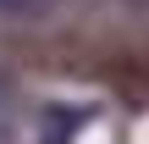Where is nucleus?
Wrapping results in <instances>:
<instances>
[{"mask_svg": "<svg viewBox=\"0 0 149 144\" xmlns=\"http://www.w3.org/2000/svg\"><path fill=\"white\" fill-rule=\"evenodd\" d=\"M138 6H149V0H138Z\"/></svg>", "mask_w": 149, "mask_h": 144, "instance_id": "nucleus-3", "label": "nucleus"}, {"mask_svg": "<svg viewBox=\"0 0 149 144\" xmlns=\"http://www.w3.org/2000/svg\"><path fill=\"white\" fill-rule=\"evenodd\" d=\"M28 6H39V0H0V11H28Z\"/></svg>", "mask_w": 149, "mask_h": 144, "instance_id": "nucleus-2", "label": "nucleus"}, {"mask_svg": "<svg viewBox=\"0 0 149 144\" xmlns=\"http://www.w3.org/2000/svg\"><path fill=\"white\" fill-rule=\"evenodd\" d=\"M0 144H11V83L0 78Z\"/></svg>", "mask_w": 149, "mask_h": 144, "instance_id": "nucleus-1", "label": "nucleus"}]
</instances>
